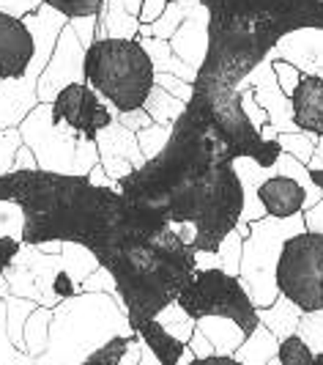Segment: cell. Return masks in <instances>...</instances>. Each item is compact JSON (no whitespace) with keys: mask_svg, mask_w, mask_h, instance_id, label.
Returning <instances> with one entry per match:
<instances>
[{"mask_svg":"<svg viewBox=\"0 0 323 365\" xmlns=\"http://www.w3.org/2000/svg\"><path fill=\"white\" fill-rule=\"evenodd\" d=\"M137 365H164V363H162V360L154 354V351H151V349H143V357H140V363H137Z\"/></svg>","mask_w":323,"mask_h":365,"instance_id":"obj_33","label":"cell"},{"mask_svg":"<svg viewBox=\"0 0 323 365\" xmlns=\"http://www.w3.org/2000/svg\"><path fill=\"white\" fill-rule=\"evenodd\" d=\"M192 365H241L233 354H214V357H200Z\"/></svg>","mask_w":323,"mask_h":365,"instance_id":"obj_32","label":"cell"},{"mask_svg":"<svg viewBox=\"0 0 323 365\" xmlns=\"http://www.w3.org/2000/svg\"><path fill=\"white\" fill-rule=\"evenodd\" d=\"M17 160V138L11 132H0V176H6Z\"/></svg>","mask_w":323,"mask_h":365,"instance_id":"obj_27","label":"cell"},{"mask_svg":"<svg viewBox=\"0 0 323 365\" xmlns=\"http://www.w3.org/2000/svg\"><path fill=\"white\" fill-rule=\"evenodd\" d=\"M0 365H36L33 357H28L25 351H19L6 329V299L0 297Z\"/></svg>","mask_w":323,"mask_h":365,"instance_id":"obj_23","label":"cell"},{"mask_svg":"<svg viewBox=\"0 0 323 365\" xmlns=\"http://www.w3.org/2000/svg\"><path fill=\"white\" fill-rule=\"evenodd\" d=\"M118 335H134L118 297L80 292L53 308L50 344L36 365H80Z\"/></svg>","mask_w":323,"mask_h":365,"instance_id":"obj_5","label":"cell"},{"mask_svg":"<svg viewBox=\"0 0 323 365\" xmlns=\"http://www.w3.org/2000/svg\"><path fill=\"white\" fill-rule=\"evenodd\" d=\"M38 305L31 302V299H22V297H14L9 294L6 297V329H9V338L11 344L25 351V341H22V332H25V322L31 319V313L36 311Z\"/></svg>","mask_w":323,"mask_h":365,"instance_id":"obj_20","label":"cell"},{"mask_svg":"<svg viewBox=\"0 0 323 365\" xmlns=\"http://www.w3.org/2000/svg\"><path fill=\"white\" fill-rule=\"evenodd\" d=\"M44 3L50 9H55V11H60L63 17L77 19V17H93V14H99L107 0H44ZM170 3H176V0H170Z\"/></svg>","mask_w":323,"mask_h":365,"instance_id":"obj_24","label":"cell"},{"mask_svg":"<svg viewBox=\"0 0 323 365\" xmlns=\"http://www.w3.org/2000/svg\"><path fill=\"white\" fill-rule=\"evenodd\" d=\"M50 324H53V308H36L31 313V319L25 322V332H22V341H25V354L38 360L47 344H50Z\"/></svg>","mask_w":323,"mask_h":365,"instance_id":"obj_18","label":"cell"},{"mask_svg":"<svg viewBox=\"0 0 323 365\" xmlns=\"http://www.w3.org/2000/svg\"><path fill=\"white\" fill-rule=\"evenodd\" d=\"M208 11V47L189 99L208 110L235 157L274 168L285 154L277 138H263L238 99V83L277 38L299 25H323V0H200Z\"/></svg>","mask_w":323,"mask_h":365,"instance_id":"obj_2","label":"cell"},{"mask_svg":"<svg viewBox=\"0 0 323 365\" xmlns=\"http://www.w3.org/2000/svg\"><path fill=\"white\" fill-rule=\"evenodd\" d=\"M315 365H323V354H318V357H315Z\"/></svg>","mask_w":323,"mask_h":365,"instance_id":"obj_36","label":"cell"},{"mask_svg":"<svg viewBox=\"0 0 323 365\" xmlns=\"http://www.w3.org/2000/svg\"><path fill=\"white\" fill-rule=\"evenodd\" d=\"M186 346L195 351V357H198V360H200V357H214V354H216L214 344H211V341H208V338H206L200 329H195V335H192V341H189Z\"/></svg>","mask_w":323,"mask_h":365,"instance_id":"obj_31","label":"cell"},{"mask_svg":"<svg viewBox=\"0 0 323 365\" xmlns=\"http://www.w3.org/2000/svg\"><path fill=\"white\" fill-rule=\"evenodd\" d=\"M258 201L263 203L266 217L287 220L299 217L309 209V192L299 179L269 168V176L258 184Z\"/></svg>","mask_w":323,"mask_h":365,"instance_id":"obj_12","label":"cell"},{"mask_svg":"<svg viewBox=\"0 0 323 365\" xmlns=\"http://www.w3.org/2000/svg\"><path fill=\"white\" fill-rule=\"evenodd\" d=\"M143 349H145L143 338L134 332V335L129 338V346H126L124 357H121V363H118V365H137V363H140V357H143Z\"/></svg>","mask_w":323,"mask_h":365,"instance_id":"obj_30","label":"cell"},{"mask_svg":"<svg viewBox=\"0 0 323 365\" xmlns=\"http://www.w3.org/2000/svg\"><path fill=\"white\" fill-rule=\"evenodd\" d=\"M0 201L22 209V245L74 242L88 247L148 217H159L132 203L115 187H99L88 176L47 168L9 170L0 176Z\"/></svg>","mask_w":323,"mask_h":365,"instance_id":"obj_3","label":"cell"},{"mask_svg":"<svg viewBox=\"0 0 323 365\" xmlns=\"http://www.w3.org/2000/svg\"><path fill=\"white\" fill-rule=\"evenodd\" d=\"M157 322H159L162 327L167 329L173 338H179L181 344H189L192 335H195V329H198V319H192L189 313L184 311L179 305V299H173L167 308H162V311L157 313Z\"/></svg>","mask_w":323,"mask_h":365,"instance_id":"obj_21","label":"cell"},{"mask_svg":"<svg viewBox=\"0 0 323 365\" xmlns=\"http://www.w3.org/2000/svg\"><path fill=\"white\" fill-rule=\"evenodd\" d=\"M277 357L282 360V365H315V351L307 346L302 335H287L285 341H280V351Z\"/></svg>","mask_w":323,"mask_h":365,"instance_id":"obj_22","label":"cell"},{"mask_svg":"<svg viewBox=\"0 0 323 365\" xmlns=\"http://www.w3.org/2000/svg\"><path fill=\"white\" fill-rule=\"evenodd\" d=\"M53 292H55V297L63 302V299L77 297V294H80V286H77V283H74L72 277L63 272V269H58V274H55V280H53Z\"/></svg>","mask_w":323,"mask_h":365,"instance_id":"obj_28","label":"cell"},{"mask_svg":"<svg viewBox=\"0 0 323 365\" xmlns=\"http://www.w3.org/2000/svg\"><path fill=\"white\" fill-rule=\"evenodd\" d=\"M19 247H22V242L14 237H0V272L14 261V256L19 253Z\"/></svg>","mask_w":323,"mask_h":365,"instance_id":"obj_29","label":"cell"},{"mask_svg":"<svg viewBox=\"0 0 323 365\" xmlns=\"http://www.w3.org/2000/svg\"><path fill=\"white\" fill-rule=\"evenodd\" d=\"M258 319L260 324L269 329L277 341H285L287 335H293L299 329V322H302V308L293 305L287 297H277L271 305L266 308H258Z\"/></svg>","mask_w":323,"mask_h":365,"instance_id":"obj_15","label":"cell"},{"mask_svg":"<svg viewBox=\"0 0 323 365\" xmlns=\"http://www.w3.org/2000/svg\"><path fill=\"white\" fill-rule=\"evenodd\" d=\"M22 228H25L22 209L11 201H0V237H14L22 242Z\"/></svg>","mask_w":323,"mask_h":365,"instance_id":"obj_26","label":"cell"},{"mask_svg":"<svg viewBox=\"0 0 323 365\" xmlns=\"http://www.w3.org/2000/svg\"><path fill=\"white\" fill-rule=\"evenodd\" d=\"M235 151L208 110L186 99L164 146L118 182L126 198L167 222H192L198 253H219L244 215Z\"/></svg>","mask_w":323,"mask_h":365,"instance_id":"obj_1","label":"cell"},{"mask_svg":"<svg viewBox=\"0 0 323 365\" xmlns=\"http://www.w3.org/2000/svg\"><path fill=\"white\" fill-rule=\"evenodd\" d=\"M176 299H179V305L192 319L225 316V319H233L235 324H241V329L247 335L260 324L258 305L252 302V297L244 289L241 277L225 272L219 267H214V269H198L195 277L184 286V292Z\"/></svg>","mask_w":323,"mask_h":365,"instance_id":"obj_7","label":"cell"},{"mask_svg":"<svg viewBox=\"0 0 323 365\" xmlns=\"http://www.w3.org/2000/svg\"><path fill=\"white\" fill-rule=\"evenodd\" d=\"M296 335H302L305 344L312 349L315 354H323V311L302 313V322H299Z\"/></svg>","mask_w":323,"mask_h":365,"instance_id":"obj_25","label":"cell"},{"mask_svg":"<svg viewBox=\"0 0 323 365\" xmlns=\"http://www.w3.org/2000/svg\"><path fill=\"white\" fill-rule=\"evenodd\" d=\"M83 74L115 113H137L157 88V66L137 38H96L83 55Z\"/></svg>","mask_w":323,"mask_h":365,"instance_id":"obj_6","label":"cell"},{"mask_svg":"<svg viewBox=\"0 0 323 365\" xmlns=\"http://www.w3.org/2000/svg\"><path fill=\"white\" fill-rule=\"evenodd\" d=\"M50 121L53 127H69L77 138L96 140L112 124V108L88 83H66L50 105Z\"/></svg>","mask_w":323,"mask_h":365,"instance_id":"obj_9","label":"cell"},{"mask_svg":"<svg viewBox=\"0 0 323 365\" xmlns=\"http://www.w3.org/2000/svg\"><path fill=\"white\" fill-rule=\"evenodd\" d=\"M277 351H280V341L263 324H258L244 338V344L235 349L233 357L241 365H266L271 357H277Z\"/></svg>","mask_w":323,"mask_h":365,"instance_id":"obj_17","label":"cell"},{"mask_svg":"<svg viewBox=\"0 0 323 365\" xmlns=\"http://www.w3.org/2000/svg\"><path fill=\"white\" fill-rule=\"evenodd\" d=\"M33 256H36V250L31 245L19 247L14 261L3 269L9 289L14 297L36 302L38 308H55V305H60V299L53 292V280L60 269V258L55 261V258L41 256V250H38V258Z\"/></svg>","mask_w":323,"mask_h":365,"instance_id":"obj_10","label":"cell"},{"mask_svg":"<svg viewBox=\"0 0 323 365\" xmlns=\"http://www.w3.org/2000/svg\"><path fill=\"white\" fill-rule=\"evenodd\" d=\"M195 360H198V357H195V351H192V349L186 346V349H184V351H181L179 365H192V363H195Z\"/></svg>","mask_w":323,"mask_h":365,"instance_id":"obj_34","label":"cell"},{"mask_svg":"<svg viewBox=\"0 0 323 365\" xmlns=\"http://www.w3.org/2000/svg\"><path fill=\"white\" fill-rule=\"evenodd\" d=\"M198 329L214 344L216 354H235V349L247 338L241 324H235L233 319H225V316H203L198 319Z\"/></svg>","mask_w":323,"mask_h":365,"instance_id":"obj_16","label":"cell"},{"mask_svg":"<svg viewBox=\"0 0 323 365\" xmlns=\"http://www.w3.org/2000/svg\"><path fill=\"white\" fill-rule=\"evenodd\" d=\"M266 365H282V360H280V357H271V360Z\"/></svg>","mask_w":323,"mask_h":365,"instance_id":"obj_35","label":"cell"},{"mask_svg":"<svg viewBox=\"0 0 323 365\" xmlns=\"http://www.w3.org/2000/svg\"><path fill=\"white\" fill-rule=\"evenodd\" d=\"M96 267H99V261H96V256L90 253L88 247L74 245V242H63V250H60V269L69 274L77 286H80Z\"/></svg>","mask_w":323,"mask_h":365,"instance_id":"obj_19","label":"cell"},{"mask_svg":"<svg viewBox=\"0 0 323 365\" xmlns=\"http://www.w3.org/2000/svg\"><path fill=\"white\" fill-rule=\"evenodd\" d=\"M36 55V36L19 17L0 9V86L22 80Z\"/></svg>","mask_w":323,"mask_h":365,"instance_id":"obj_11","label":"cell"},{"mask_svg":"<svg viewBox=\"0 0 323 365\" xmlns=\"http://www.w3.org/2000/svg\"><path fill=\"white\" fill-rule=\"evenodd\" d=\"M290 121L299 132L323 138V77L302 74L290 88Z\"/></svg>","mask_w":323,"mask_h":365,"instance_id":"obj_13","label":"cell"},{"mask_svg":"<svg viewBox=\"0 0 323 365\" xmlns=\"http://www.w3.org/2000/svg\"><path fill=\"white\" fill-rule=\"evenodd\" d=\"M88 250L112 274L129 324L157 319L198 272V250L162 217L99 239Z\"/></svg>","mask_w":323,"mask_h":365,"instance_id":"obj_4","label":"cell"},{"mask_svg":"<svg viewBox=\"0 0 323 365\" xmlns=\"http://www.w3.org/2000/svg\"><path fill=\"white\" fill-rule=\"evenodd\" d=\"M132 332H137V335L143 338L145 349H151L164 365H179L181 351L186 349V344H181L179 338H173L157 319L134 322V324H132Z\"/></svg>","mask_w":323,"mask_h":365,"instance_id":"obj_14","label":"cell"},{"mask_svg":"<svg viewBox=\"0 0 323 365\" xmlns=\"http://www.w3.org/2000/svg\"><path fill=\"white\" fill-rule=\"evenodd\" d=\"M277 289L302 313L323 311V231H299L285 239L277 261Z\"/></svg>","mask_w":323,"mask_h":365,"instance_id":"obj_8","label":"cell"}]
</instances>
